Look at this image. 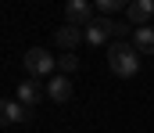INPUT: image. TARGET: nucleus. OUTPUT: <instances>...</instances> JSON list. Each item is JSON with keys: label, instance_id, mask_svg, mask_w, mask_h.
I'll return each mask as SVG.
<instances>
[{"label": "nucleus", "instance_id": "f257e3e1", "mask_svg": "<svg viewBox=\"0 0 154 133\" xmlns=\"http://www.w3.org/2000/svg\"><path fill=\"white\" fill-rule=\"evenodd\" d=\"M140 50L133 43H108V68L115 72L118 79H129V76H136L140 72V58H136Z\"/></svg>", "mask_w": 154, "mask_h": 133}, {"label": "nucleus", "instance_id": "f03ea898", "mask_svg": "<svg viewBox=\"0 0 154 133\" xmlns=\"http://www.w3.org/2000/svg\"><path fill=\"white\" fill-rule=\"evenodd\" d=\"M22 65L29 68L32 79H39V76H54L57 58H50V50H43V47H29V50L22 54Z\"/></svg>", "mask_w": 154, "mask_h": 133}, {"label": "nucleus", "instance_id": "7ed1b4c3", "mask_svg": "<svg viewBox=\"0 0 154 133\" xmlns=\"http://www.w3.org/2000/svg\"><path fill=\"white\" fill-rule=\"evenodd\" d=\"M118 33V22H111V18H93L90 25H86V43H93V47H104L111 36Z\"/></svg>", "mask_w": 154, "mask_h": 133}, {"label": "nucleus", "instance_id": "20e7f679", "mask_svg": "<svg viewBox=\"0 0 154 133\" xmlns=\"http://www.w3.org/2000/svg\"><path fill=\"white\" fill-rule=\"evenodd\" d=\"M97 7H90L86 0H72V4H65V25H79V29H86L97 14H93Z\"/></svg>", "mask_w": 154, "mask_h": 133}, {"label": "nucleus", "instance_id": "39448f33", "mask_svg": "<svg viewBox=\"0 0 154 133\" xmlns=\"http://www.w3.org/2000/svg\"><path fill=\"white\" fill-rule=\"evenodd\" d=\"M43 97H47V87H43L39 79H32V76H29V79H22V83H18V93H14V101H22L25 108L39 104Z\"/></svg>", "mask_w": 154, "mask_h": 133}, {"label": "nucleus", "instance_id": "423d86ee", "mask_svg": "<svg viewBox=\"0 0 154 133\" xmlns=\"http://www.w3.org/2000/svg\"><path fill=\"white\" fill-rule=\"evenodd\" d=\"M79 40H86V29H79V25H61V29H54V47H61L65 54H72L79 47Z\"/></svg>", "mask_w": 154, "mask_h": 133}, {"label": "nucleus", "instance_id": "0eeeda50", "mask_svg": "<svg viewBox=\"0 0 154 133\" xmlns=\"http://www.w3.org/2000/svg\"><path fill=\"white\" fill-rule=\"evenodd\" d=\"M125 14H129V25H133V29L151 25V18H154V0H133V4L125 7Z\"/></svg>", "mask_w": 154, "mask_h": 133}, {"label": "nucleus", "instance_id": "6e6552de", "mask_svg": "<svg viewBox=\"0 0 154 133\" xmlns=\"http://www.w3.org/2000/svg\"><path fill=\"white\" fill-rule=\"evenodd\" d=\"M47 97L57 101V104L72 101V79H68V76H50V83H47Z\"/></svg>", "mask_w": 154, "mask_h": 133}, {"label": "nucleus", "instance_id": "1a4fd4ad", "mask_svg": "<svg viewBox=\"0 0 154 133\" xmlns=\"http://www.w3.org/2000/svg\"><path fill=\"white\" fill-rule=\"evenodd\" d=\"M0 119H4L7 126H14V122H25V119H29V108H25L22 101H4V104H0Z\"/></svg>", "mask_w": 154, "mask_h": 133}, {"label": "nucleus", "instance_id": "9d476101", "mask_svg": "<svg viewBox=\"0 0 154 133\" xmlns=\"http://www.w3.org/2000/svg\"><path fill=\"white\" fill-rule=\"evenodd\" d=\"M133 47H136L140 54H154V25L136 29V33H133Z\"/></svg>", "mask_w": 154, "mask_h": 133}, {"label": "nucleus", "instance_id": "9b49d317", "mask_svg": "<svg viewBox=\"0 0 154 133\" xmlns=\"http://www.w3.org/2000/svg\"><path fill=\"white\" fill-rule=\"evenodd\" d=\"M57 68H61V76L79 72V54H61V58H57Z\"/></svg>", "mask_w": 154, "mask_h": 133}, {"label": "nucleus", "instance_id": "f8f14e48", "mask_svg": "<svg viewBox=\"0 0 154 133\" xmlns=\"http://www.w3.org/2000/svg\"><path fill=\"white\" fill-rule=\"evenodd\" d=\"M122 7H129V4H122V0H97V14L100 18H108V14H115Z\"/></svg>", "mask_w": 154, "mask_h": 133}]
</instances>
